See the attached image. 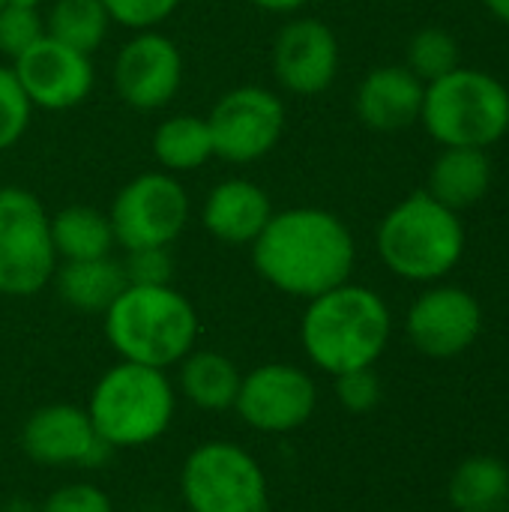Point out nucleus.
<instances>
[{
    "instance_id": "1",
    "label": "nucleus",
    "mask_w": 509,
    "mask_h": 512,
    "mask_svg": "<svg viewBox=\"0 0 509 512\" xmlns=\"http://www.w3.org/2000/svg\"><path fill=\"white\" fill-rule=\"evenodd\" d=\"M357 246L348 225L321 207L273 213L252 243L258 276L282 294L312 300L348 282Z\"/></svg>"
},
{
    "instance_id": "2",
    "label": "nucleus",
    "mask_w": 509,
    "mask_h": 512,
    "mask_svg": "<svg viewBox=\"0 0 509 512\" xmlns=\"http://www.w3.org/2000/svg\"><path fill=\"white\" fill-rule=\"evenodd\" d=\"M390 327V309L381 294L345 282L309 300L300 321V339L318 369L342 375L372 369L390 342Z\"/></svg>"
},
{
    "instance_id": "3",
    "label": "nucleus",
    "mask_w": 509,
    "mask_h": 512,
    "mask_svg": "<svg viewBox=\"0 0 509 512\" xmlns=\"http://www.w3.org/2000/svg\"><path fill=\"white\" fill-rule=\"evenodd\" d=\"M105 336L126 363L168 369L195 348L198 312L171 285H126L105 312Z\"/></svg>"
},
{
    "instance_id": "4",
    "label": "nucleus",
    "mask_w": 509,
    "mask_h": 512,
    "mask_svg": "<svg viewBox=\"0 0 509 512\" xmlns=\"http://www.w3.org/2000/svg\"><path fill=\"white\" fill-rule=\"evenodd\" d=\"M465 252L459 213L429 192L399 201L378 225V255L408 282H435L447 276Z\"/></svg>"
},
{
    "instance_id": "5",
    "label": "nucleus",
    "mask_w": 509,
    "mask_h": 512,
    "mask_svg": "<svg viewBox=\"0 0 509 512\" xmlns=\"http://www.w3.org/2000/svg\"><path fill=\"white\" fill-rule=\"evenodd\" d=\"M87 417L108 447L153 444L174 417L171 381L162 369L123 360L99 378Z\"/></svg>"
},
{
    "instance_id": "6",
    "label": "nucleus",
    "mask_w": 509,
    "mask_h": 512,
    "mask_svg": "<svg viewBox=\"0 0 509 512\" xmlns=\"http://www.w3.org/2000/svg\"><path fill=\"white\" fill-rule=\"evenodd\" d=\"M420 120L444 147L486 150L507 135L509 90L489 72L456 66L426 84Z\"/></svg>"
},
{
    "instance_id": "7",
    "label": "nucleus",
    "mask_w": 509,
    "mask_h": 512,
    "mask_svg": "<svg viewBox=\"0 0 509 512\" xmlns=\"http://www.w3.org/2000/svg\"><path fill=\"white\" fill-rule=\"evenodd\" d=\"M57 270L51 216L24 186H0V294L33 297Z\"/></svg>"
},
{
    "instance_id": "8",
    "label": "nucleus",
    "mask_w": 509,
    "mask_h": 512,
    "mask_svg": "<svg viewBox=\"0 0 509 512\" xmlns=\"http://www.w3.org/2000/svg\"><path fill=\"white\" fill-rule=\"evenodd\" d=\"M183 501L192 512H267V477L237 444L207 441L189 453L180 474Z\"/></svg>"
},
{
    "instance_id": "9",
    "label": "nucleus",
    "mask_w": 509,
    "mask_h": 512,
    "mask_svg": "<svg viewBox=\"0 0 509 512\" xmlns=\"http://www.w3.org/2000/svg\"><path fill=\"white\" fill-rule=\"evenodd\" d=\"M111 228L117 246L147 249L171 246L189 222V195L168 171H147L132 177L111 204Z\"/></svg>"
},
{
    "instance_id": "10",
    "label": "nucleus",
    "mask_w": 509,
    "mask_h": 512,
    "mask_svg": "<svg viewBox=\"0 0 509 512\" xmlns=\"http://www.w3.org/2000/svg\"><path fill=\"white\" fill-rule=\"evenodd\" d=\"M213 156L231 165L264 159L285 132V102L258 84H243L219 96L207 114Z\"/></svg>"
},
{
    "instance_id": "11",
    "label": "nucleus",
    "mask_w": 509,
    "mask_h": 512,
    "mask_svg": "<svg viewBox=\"0 0 509 512\" xmlns=\"http://www.w3.org/2000/svg\"><path fill=\"white\" fill-rule=\"evenodd\" d=\"M318 405L315 381L288 363H267L252 369L237 393L234 408L246 426L270 435L300 429Z\"/></svg>"
},
{
    "instance_id": "12",
    "label": "nucleus",
    "mask_w": 509,
    "mask_h": 512,
    "mask_svg": "<svg viewBox=\"0 0 509 512\" xmlns=\"http://www.w3.org/2000/svg\"><path fill=\"white\" fill-rule=\"evenodd\" d=\"M114 90L117 96L138 108L156 111L165 108L183 81V57L174 39L159 30H138L114 57Z\"/></svg>"
},
{
    "instance_id": "13",
    "label": "nucleus",
    "mask_w": 509,
    "mask_h": 512,
    "mask_svg": "<svg viewBox=\"0 0 509 512\" xmlns=\"http://www.w3.org/2000/svg\"><path fill=\"white\" fill-rule=\"evenodd\" d=\"M12 72L33 108L69 111L93 90L90 54H81L51 36H42L12 60Z\"/></svg>"
},
{
    "instance_id": "14",
    "label": "nucleus",
    "mask_w": 509,
    "mask_h": 512,
    "mask_svg": "<svg viewBox=\"0 0 509 512\" xmlns=\"http://www.w3.org/2000/svg\"><path fill=\"white\" fill-rule=\"evenodd\" d=\"M408 339L414 348L435 360H450L465 354L480 330H483V309L474 294L456 285L432 288L420 294L408 312Z\"/></svg>"
},
{
    "instance_id": "15",
    "label": "nucleus",
    "mask_w": 509,
    "mask_h": 512,
    "mask_svg": "<svg viewBox=\"0 0 509 512\" xmlns=\"http://www.w3.org/2000/svg\"><path fill=\"white\" fill-rule=\"evenodd\" d=\"M273 72L294 96L324 93L339 72V39L318 18L288 21L273 42Z\"/></svg>"
},
{
    "instance_id": "16",
    "label": "nucleus",
    "mask_w": 509,
    "mask_h": 512,
    "mask_svg": "<svg viewBox=\"0 0 509 512\" xmlns=\"http://www.w3.org/2000/svg\"><path fill=\"white\" fill-rule=\"evenodd\" d=\"M21 447L39 465H81V468L102 465L114 450L96 435L87 411L75 405H45L33 411L21 429Z\"/></svg>"
},
{
    "instance_id": "17",
    "label": "nucleus",
    "mask_w": 509,
    "mask_h": 512,
    "mask_svg": "<svg viewBox=\"0 0 509 512\" xmlns=\"http://www.w3.org/2000/svg\"><path fill=\"white\" fill-rule=\"evenodd\" d=\"M270 216V195L246 177H228L216 183L201 207V222L207 234L228 246H252Z\"/></svg>"
},
{
    "instance_id": "18",
    "label": "nucleus",
    "mask_w": 509,
    "mask_h": 512,
    "mask_svg": "<svg viewBox=\"0 0 509 512\" xmlns=\"http://www.w3.org/2000/svg\"><path fill=\"white\" fill-rule=\"evenodd\" d=\"M426 84L408 66H378L357 87V114L375 132H399L420 120Z\"/></svg>"
},
{
    "instance_id": "19",
    "label": "nucleus",
    "mask_w": 509,
    "mask_h": 512,
    "mask_svg": "<svg viewBox=\"0 0 509 512\" xmlns=\"http://www.w3.org/2000/svg\"><path fill=\"white\" fill-rule=\"evenodd\" d=\"M492 186V162L477 147H444L429 174V195L450 210H465L483 201Z\"/></svg>"
},
{
    "instance_id": "20",
    "label": "nucleus",
    "mask_w": 509,
    "mask_h": 512,
    "mask_svg": "<svg viewBox=\"0 0 509 512\" xmlns=\"http://www.w3.org/2000/svg\"><path fill=\"white\" fill-rule=\"evenodd\" d=\"M54 285L66 306L87 315L93 312L105 315L108 306L123 294L126 276H123V264L105 255L90 261H63L54 270Z\"/></svg>"
},
{
    "instance_id": "21",
    "label": "nucleus",
    "mask_w": 509,
    "mask_h": 512,
    "mask_svg": "<svg viewBox=\"0 0 509 512\" xmlns=\"http://www.w3.org/2000/svg\"><path fill=\"white\" fill-rule=\"evenodd\" d=\"M51 243L63 261L105 258L117 246L108 213L87 204H69L51 216Z\"/></svg>"
},
{
    "instance_id": "22",
    "label": "nucleus",
    "mask_w": 509,
    "mask_h": 512,
    "mask_svg": "<svg viewBox=\"0 0 509 512\" xmlns=\"http://www.w3.org/2000/svg\"><path fill=\"white\" fill-rule=\"evenodd\" d=\"M240 369L216 351H189L180 369L183 396L204 408V411H225L234 408L240 393Z\"/></svg>"
},
{
    "instance_id": "23",
    "label": "nucleus",
    "mask_w": 509,
    "mask_h": 512,
    "mask_svg": "<svg viewBox=\"0 0 509 512\" xmlns=\"http://www.w3.org/2000/svg\"><path fill=\"white\" fill-rule=\"evenodd\" d=\"M447 498L459 512H501L509 501V468L495 456H471L453 471Z\"/></svg>"
},
{
    "instance_id": "24",
    "label": "nucleus",
    "mask_w": 509,
    "mask_h": 512,
    "mask_svg": "<svg viewBox=\"0 0 509 512\" xmlns=\"http://www.w3.org/2000/svg\"><path fill=\"white\" fill-rule=\"evenodd\" d=\"M153 156L168 174H183L213 159V135L207 117L174 114L153 132Z\"/></svg>"
},
{
    "instance_id": "25",
    "label": "nucleus",
    "mask_w": 509,
    "mask_h": 512,
    "mask_svg": "<svg viewBox=\"0 0 509 512\" xmlns=\"http://www.w3.org/2000/svg\"><path fill=\"white\" fill-rule=\"evenodd\" d=\"M111 27V15L102 0H54L45 15V36L81 51L93 54Z\"/></svg>"
},
{
    "instance_id": "26",
    "label": "nucleus",
    "mask_w": 509,
    "mask_h": 512,
    "mask_svg": "<svg viewBox=\"0 0 509 512\" xmlns=\"http://www.w3.org/2000/svg\"><path fill=\"white\" fill-rule=\"evenodd\" d=\"M456 66H459V42L447 30L426 27V30L414 33V39L408 45V69L423 84H432V81L444 78Z\"/></svg>"
},
{
    "instance_id": "27",
    "label": "nucleus",
    "mask_w": 509,
    "mask_h": 512,
    "mask_svg": "<svg viewBox=\"0 0 509 512\" xmlns=\"http://www.w3.org/2000/svg\"><path fill=\"white\" fill-rule=\"evenodd\" d=\"M30 114H33V105L27 99V93L21 90L12 66H0V153L15 147L27 126H30Z\"/></svg>"
},
{
    "instance_id": "28",
    "label": "nucleus",
    "mask_w": 509,
    "mask_h": 512,
    "mask_svg": "<svg viewBox=\"0 0 509 512\" xmlns=\"http://www.w3.org/2000/svg\"><path fill=\"white\" fill-rule=\"evenodd\" d=\"M42 36H45V18L36 9L12 6V3H6L0 9V51L6 57L15 60L30 45H36Z\"/></svg>"
},
{
    "instance_id": "29",
    "label": "nucleus",
    "mask_w": 509,
    "mask_h": 512,
    "mask_svg": "<svg viewBox=\"0 0 509 512\" xmlns=\"http://www.w3.org/2000/svg\"><path fill=\"white\" fill-rule=\"evenodd\" d=\"M123 276H126V285H171L174 258L168 246L129 249L123 261Z\"/></svg>"
},
{
    "instance_id": "30",
    "label": "nucleus",
    "mask_w": 509,
    "mask_h": 512,
    "mask_svg": "<svg viewBox=\"0 0 509 512\" xmlns=\"http://www.w3.org/2000/svg\"><path fill=\"white\" fill-rule=\"evenodd\" d=\"M111 24H123L129 30H153L165 18L174 15L180 0H102Z\"/></svg>"
},
{
    "instance_id": "31",
    "label": "nucleus",
    "mask_w": 509,
    "mask_h": 512,
    "mask_svg": "<svg viewBox=\"0 0 509 512\" xmlns=\"http://www.w3.org/2000/svg\"><path fill=\"white\" fill-rule=\"evenodd\" d=\"M336 396L345 411L366 414L381 402V381L372 369H354L336 375Z\"/></svg>"
},
{
    "instance_id": "32",
    "label": "nucleus",
    "mask_w": 509,
    "mask_h": 512,
    "mask_svg": "<svg viewBox=\"0 0 509 512\" xmlns=\"http://www.w3.org/2000/svg\"><path fill=\"white\" fill-rule=\"evenodd\" d=\"M39 512H114L111 501L102 489L90 486V483H72L63 486L57 492H51V498L42 504Z\"/></svg>"
},
{
    "instance_id": "33",
    "label": "nucleus",
    "mask_w": 509,
    "mask_h": 512,
    "mask_svg": "<svg viewBox=\"0 0 509 512\" xmlns=\"http://www.w3.org/2000/svg\"><path fill=\"white\" fill-rule=\"evenodd\" d=\"M258 9H264V12H279V15H285V12H297L300 6H306L309 0H252Z\"/></svg>"
},
{
    "instance_id": "34",
    "label": "nucleus",
    "mask_w": 509,
    "mask_h": 512,
    "mask_svg": "<svg viewBox=\"0 0 509 512\" xmlns=\"http://www.w3.org/2000/svg\"><path fill=\"white\" fill-rule=\"evenodd\" d=\"M486 3V9L495 15V18H501L504 24H509V0H483Z\"/></svg>"
},
{
    "instance_id": "35",
    "label": "nucleus",
    "mask_w": 509,
    "mask_h": 512,
    "mask_svg": "<svg viewBox=\"0 0 509 512\" xmlns=\"http://www.w3.org/2000/svg\"><path fill=\"white\" fill-rule=\"evenodd\" d=\"M3 512H33L30 510V504H24V501H12V504H6Z\"/></svg>"
},
{
    "instance_id": "36",
    "label": "nucleus",
    "mask_w": 509,
    "mask_h": 512,
    "mask_svg": "<svg viewBox=\"0 0 509 512\" xmlns=\"http://www.w3.org/2000/svg\"><path fill=\"white\" fill-rule=\"evenodd\" d=\"M12 6H27V9H39V0H9Z\"/></svg>"
},
{
    "instance_id": "37",
    "label": "nucleus",
    "mask_w": 509,
    "mask_h": 512,
    "mask_svg": "<svg viewBox=\"0 0 509 512\" xmlns=\"http://www.w3.org/2000/svg\"><path fill=\"white\" fill-rule=\"evenodd\" d=\"M6 3H9V0H0V9H3V6H6Z\"/></svg>"
},
{
    "instance_id": "38",
    "label": "nucleus",
    "mask_w": 509,
    "mask_h": 512,
    "mask_svg": "<svg viewBox=\"0 0 509 512\" xmlns=\"http://www.w3.org/2000/svg\"><path fill=\"white\" fill-rule=\"evenodd\" d=\"M507 512H509V510H507Z\"/></svg>"
}]
</instances>
